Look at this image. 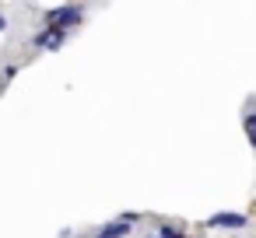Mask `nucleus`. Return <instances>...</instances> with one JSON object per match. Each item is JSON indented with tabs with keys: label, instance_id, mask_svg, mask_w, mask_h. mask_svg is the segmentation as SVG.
I'll use <instances>...</instances> for the list:
<instances>
[{
	"label": "nucleus",
	"instance_id": "nucleus-1",
	"mask_svg": "<svg viewBox=\"0 0 256 238\" xmlns=\"http://www.w3.org/2000/svg\"><path fill=\"white\" fill-rule=\"evenodd\" d=\"M64 42H67V32H64L60 25H42V28L32 35V46H36V49H50V53L60 49Z\"/></svg>",
	"mask_w": 256,
	"mask_h": 238
},
{
	"label": "nucleus",
	"instance_id": "nucleus-2",
	"mask_svg": "<svg viewBox=\"0 0 256 238\" xmlns=\"http://www.w3.org/2000/svg\"><path fill=\"white\" fill-rule=\"evenodd\" d=\"M204 228H232V231H242V228H249V217L246 214H238V210H218V214H210L207 221H204Z\"/></svg>",
	"mask_w": 256,
	"mask_h": 238
},
{
	"label": "nucleus",
	"instance_id": "nucleus-3",
	"mask_svg": "<svg viewBox=\"0 0 256 238\" xmlns=\"http://www.w3.org/2000/svg\"><path fill=\"white\" fill-rule=\"evenodd\" d=\"M84 21V7H53L50 14H46V25H60L64 32H70L74 25H81Z\"/></svg>",
	"mask_w": 256,
	"mask_h": 238
},
{
	"label": "nucleus",
	"instance_id": "nucleus-4",
	"mask_svg": "<svg viewBox=\"0 0 256 238\" xmlns=\"http://www.w3.org/2000/svg\"><path fill=\"white\" fill-rule=\"evenodd\" d=\"M134 221H137V214H123L120 221H109L98 231H92V238H126V231L134 228Z\"/></svg>",
	"mask_w": 256,
	"mask_h": 238
},
{
	"label": "nucleus",
	"instance_id": "nucleus-5",
	"mask_svg": "<svg viewBox=\"0 0 256 238\" xmlns=\"http://www.w3.org/2000/svg\"><path fill=\"white\" fill-rule=\"evenodd\" d=\"M158 238H186V231L179 224H162L158 228Z\"/></svg>",
	"mask_w": 256,
	"mask_h": 238
},
{
	"label": "nucleus",
	"instance_id": "nucleus-6",
	"mask_svg": "<svg viewBox=\"0 0 256 238\" xmlns=\"http://www.w3.org/2000/svg\"><path fill=\"white\" fill-rule=\"evenodd\" d=\"M4 28H8V18H4V14H0V32H4Z\"/></svg>",
	"mask_w": 256,
	"mask_h": 238
},
{
	"label": "nucleus",
	"instance_id": "nucleus-7",
	"mask_svg": "<svg viewBox=\"0 0 256 238\" xmlns=\"http://www.w3.org/2000/svg\"><path fill=\"white\" fill-rule=\"evenodd\" d=\"M151 238H158V235H151Z\"/></svg>",
	"mask_w": 256,
	"mask_h": 238
}]
</instances>
